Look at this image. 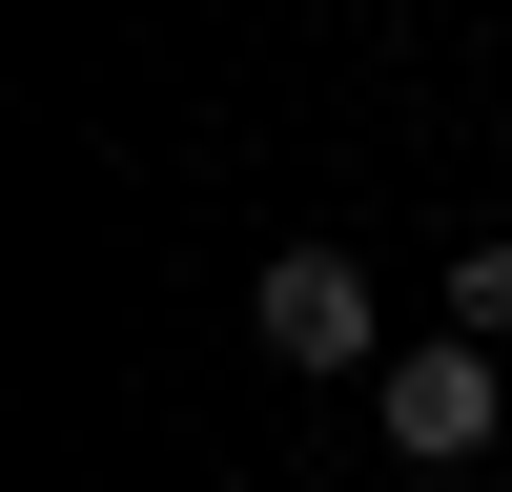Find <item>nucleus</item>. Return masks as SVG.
<instances>
[{
    "label": "nucleus",
    "mask_w": 512,
    "mask_h": 492,
    "mask_svg": "<svg viewBox=\"0 0 512 492\" xmlns=\"http://www.w3.org/2000/svg\"><path fill=\"white\" fill-rule=\"evenodd\" d=\"M246 349L267 369H390V308H369L349 246H267L246 267Z\"/></svg>",
    "instance_id": "1"
},
{
    "label": "nucleus",
    "mask_w": 512,
    "mask_h": 492,
    "mask_svg": "<svg viewBox=\"0 0 512 492\" xmlns=\"http://www.w3.org/2000/svg\"><path fill=\"white\" fill-rule=\"evenodd\" d=\"M369 431H390L410 472H472V451L512 431V369L472 349V328H431V349H390V369H369Z\"/></svg>",
    "instance_id": "2"
},
{
    "label": "nucleus",
    "mask_w": 512,
    "mask_h": 492,
    "mask_svg": "<svg viewBox=\"0 0 512 492\" xmlns=\"http://www.w3.org/2000/svg\"><path fill=\"white\" fill-rule=\"evenodd\" d=\"M451 328H472V349H512V226H492V246H451Z\"/></svg>",
    "instance_id": "3"
}]
</instances>
